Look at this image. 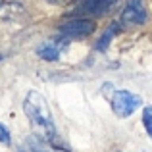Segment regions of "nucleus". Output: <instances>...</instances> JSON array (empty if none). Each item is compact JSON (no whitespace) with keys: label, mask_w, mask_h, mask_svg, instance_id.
<instances>
[{"label":"nucleus","mask_w":152,"mask_h":152,"mask_svg":"<svg viewBox=\"0 0 152 152\" xmlns=\"http://www.w3.org/2000/svg\"><path fill=\"white\" fill-rule=\"evenodd\" d=\"M23 110H25L27 118H29L39 129H42V135H45L48 141L58 139L56 137V129H54V121H52L48 102H46V98L42 96L41 93L29 91L25 100H23Z\"/></svg>","instance_id":"1"},{"label":"nucleus","mask_w":152,"mask_h":152,"mask_svg":"<svg viewBox=\"0 0 152 152\" xmlns=\"http://www.w3.org/2000/svg\"><path fill=\"white\" fill-rule=\"evenodd\" d=\"M141 104L142 98L139 94L129 93V91H118L112 98V108H114L115 115H119V118H129Z\"/></svg>","instance_id":"2"},{"label":"nucleus","mask_w":152,"mask_h":152,"mask_svg":"<svg viewBox=\"0 0 152 152\" xmlns=\"http://www.w3.org/2000/svg\"><path fill=\"white\" fill-rule=\"evenodd\" d=\"M94 31V23L89 19H69L64 25H60V35L67 39H83Z\"/></svg>","instance_id":"3"},{"label":"nucleus","mask_w":152,"mask_h":152,"mask_svg":"<svg viewBox=\"0 0 152 152\" xmlns=\"http://www.w3.org/2000/svg\"><path fill=\"white\" fill-rule=\"evenodd\" d=\"M121 19L125 23H131V25H142V23L148 21V12L145 8V2L142 0H129L121 14Z\"/></svg>","instance_id":"4"},{"label":"nucleus","mask_w":152,"mask_h":152,"mask_svg":"<svg viewBox=\"0 0 152 152\" xmlns=\"http://www.w3.org/2000/svg\"><path fill=\"white\" fill-rule=\"evenodd\" d=\"M114 4H115V0H85L81 10L85 12V14H93V15H96V18H100V15L106 14Z\"/></svg>","instance_id":"5"},{"label":"nucleus","mask_w":152,"mask_h":152,"mask_svg":"<svg viewBox=\"0 0 152 152\" xmlns=\"http://www.w3.org/2000/svg\"><path fill=\"white\" fill-rule=\"evenodd\" d=\"M37 54L41 56L42 60H46V62H56V60L60 58V50H58V46H54V45H41L37 48Z\"/></svg>","instance_id":"6"},{"label":"nucleus","mask_w":152,"mask_h":152,"mask_svg":"<svg viewBox=\"0 0 152 152\" xmlns=\"http://www.w3.org/2000/svg\"><path fill=\"white\" fill-rule=\"evenodd\" d=\"M115 29H118V23H114V25H110V27L106 29V33L102 35V39H100V41L96 42V50H98V52H104V50L108 48V45H110V41H112V39L115 37Z\"/></svg>","instance_id":"7"},{"label":"nucleus","mask_w":152,"mask_h":152,"mask_svg":"<svg viewBox=\"0 0 152 152\" xmlns=\"http://www.w3.org/2000/svg\"><path fill=\"white\" fill-rule=\"evenodd\" d=\"M29 152H48L42 145V139L39 137H31L29 139Z\"/></svg>","instance_id":"8"},{"label":"nucleus","mask_w":152,"mask_h":152,"mask_svg":"<svg viewBox=\"0 0 152 152\" xmlns=\"http://www.w3.org/2000/svg\"><path fill=\"white\" fill-rule=\"evenodd\" d=\"M142 123H145V129L146 133L152 137V106L145 108V114H142Z\"/></svg>","instance_id":"9"},{"label":"nucleus","mask_w":152,"mask_h":152,"mask_svg":"<svg viewBox=\"0 0 152 152\" xmlns=\"http://www.w3.org/2000/svg\"><path fill=\"white\" fill-rule=\"evenodd\" d=\"M0 142L2 145H10V131L0 123Z\"/></svg>","instance_id":"10"},{"label":"nucleus","mask_w":152,"mask_h":152,"mask_svg":"<svg viewBox=\"0 0 152 152\" xmlns=\"http://www.w3.org/2000/svg\"><path fill=\"white\" fill-rule=\"evenodd\" d=\"M50 2H69V0H50Z\"/></svg>","instance_id":"11"},{"label":"nucleus","mask_w":152,"mask_h":152,"mask_svg":"<svg viewBox=\"0 0 152 152\" xmlns=\"http://www.w3.org/2000/svg\"><path fill=\"white\" fill-rule=\"evenodd\" d=\"M18 152H29V150H27V148H19Z\"/></svg>","instance_id":"12"}]
</instances>
